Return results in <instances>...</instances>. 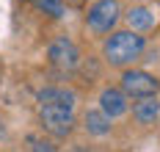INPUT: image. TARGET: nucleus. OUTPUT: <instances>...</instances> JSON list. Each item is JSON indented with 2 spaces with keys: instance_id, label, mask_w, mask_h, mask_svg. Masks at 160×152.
Here are the masks:
<instances>
[{
  "instance_id": "obj_1",
  "label": "nucleus",
  "mask_w": 160,
  "mask_h": 152,
  "mask_svg": "<svg viewBox=\"0 0 160 152\" xmlns=\"http://www.w3.org/2000/svg\"><path fill=\"white\" fill-rule=\"evenodd\" d=\"M146 50V39L141 33H132V31H119L105 42V61L111 67H127L132 61H138Z\"/></svg>"
},
{
  "instance_id": "obj_2",
  "label": "nucleus",
  "mask_w": 160,
  "mask_h": 152,
  "mask_svg": "<svg viewBox=\"0 0 160 152\" xmlns=\"http://www.w3.org/2000/svg\"><path fill=\"white\" fill-rule=\"evenodd\" d=\"M39 122L50 135L66 138L75 130V108L66 105H39Z\"/></svg>"
},
{
  "instance_id": "obj_3",
  "label": "nucleus",
  "mask_w": 160,
  "mask_h": 152,
  "mask_svg": "<svg viewBox=\"0 0 160 152\" xmlns=\"http://www.w3.org/2000/svg\"><path fill=\"white\" fill-rule=\"evenodd\" d=\"M122 91H124V97H135V100L158 97L160 80L155 75L144 72V69H127V72L122 75Z\"/></svg>"
},
{
  "instance_id": "obj_4",
  "label": "nucleus",
  "mask_w": 160,
  "mask_h": 152,
  "mask_svg": "<svg viewBox=\"0 0 160 152\" xmlns=\"http://www.w3.org/2000/svg\"><path fill=\"white\" fill-rule=\"evenodd\" d=\"M119 17H122L119 0H97L94 6L88 8V14H86V22H88V28L94 33H108L113 25L119 22Z\"/></svg>"
},
{
  "instance_id": "obj_5",
  "label": "nucleus",
  "mask_w": 160,
  "mask_h": 152,
  "mask_svg": "<svg viewBox=\"0 0 160 152\" xmlns=\"http://www.w3.org/2000/svg\"><path fill=\"white\" fill-rule=\"evenodd\" d=\"M47 61L52 64L55 69H64V72H72V69L80 67V50L78 44L66 36H58L52 39L47 47Z\"/></svg>"
},
{
  "instance_id": "obj_6",
  "label": "nucleus",
  "mask_w": 160,
  "mask_h": 152,
  "mask_svg": "<svg viewBox=\"0 0 160 152\" xmlns=\"http://www.w3.org/2000/svg\"><path fill=\"white\" fill-rule=\"evenodd\" d=\"M99 111L108 119H116L122 114H127V97H124V91L113 89V86L111 89H102V94H99Z\"/></svg>"
},
{
  "instance_id": "obj_7",
  "label": "nucleus",
  "mask_w": 160,
  "mask_h": 152,
  "mask_svg": "<svg viewBox=\"0 0 160 152\" xmlns=\"http://www.w3.org/2000/svg\"><path fill=\"white\" fill-rule=\"evenodd\" d=\"M39 105H66V108H75L78 105V94L72 89L64 86H47L39 91Z\"/></svg>"
},
{
  "instance_id": "obj_8",
  "label": "nucleus",
  "mask_w": 160,
  "mask_h": 152,
  "mask_svg": "<svg viewBox=\"0 0 160 152\" xmlns=\"http://www.w3.org/2000/svg\"><path fill=\"white\" fill-rule=\"evenodd\" d=\"M132 116H135L138 124H152V122L160 116V100H158V97L138 100L135 105H132Z\"/></svg>"
},
{
  "instance_id": "obj_9",
  "label": "nucleus",
  "mask_w": 160,
  "mask_h": 152,
  "mask_svg": "<svg viewBox=\"0 0 160 152\" xmlns=\"http://www.w3.org/2000/svg\"><path fill=\"white\" fill-rule=\"evenodd\" d=\"M83 127L91 135H105V133H111V119L105 116L99 108H88L86 116H83Z\"/></svg>"
},
{
  "instance_id": "obj_10",
  "label": "nucleus",
  "mask_w": 160,
  "mask_h": 152,
  "mask_svg": "<svg viewBox=\"0 0 160 152\" xmlns=\"http://www.w3.org/2000/svg\"><path fill=\"white\" fill-rule=\"evenodd\" d=\"M127 22H130V31L132 33H141V31H149L155 25V14L146 6H135V8L127 11Z\"/></svg>"
},
{
  "instance_id": "obj_11",
  "label": "nucleus",
  "mask_w": 160,
  "mask_h": 152,
  "mask_svg": "<svg viewBox=\"0 0 160 152\" xmlns=\"http://www.w3.org/2000/svg\"><path fill=\"white\" fill-rule=\"evenodd\" d=\"M33 6L39 8V11H44L50 17H64V0H31Z\"/></svg>"
},
{
  "instance_id": "obj_12",
  "label": "nucleus",
  "mask_w": 160,
  "mask_h": 152,
  "mask_svg": "<svg viewBox=\"0 0 160 152\" xmlns=\"http://www.w3.org/2000/svg\"><path fill=\"white\" fill-rule=\"evenodd\" d=\"M31 152H58L50 138H31Z\"/></svg>"
},
{
  "instance_id": "obj_13",
  "label": "nucleus",
  "mask_w": 160,
  "mask_h": 152,
  "mask_svg": "<svg viewBox=\"0 0 160 152\" xmlns=\"http://www.w3.org/2000/svg\"><path fill=\"white\" fill-rule=\"evenodd\" d=\"M66 3H72V6H83V0H66Z\"/></svg>"
}]
</instances>
